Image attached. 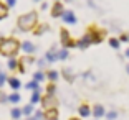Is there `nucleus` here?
<instances>
[{
	"label": "nucleus",
	"mask_w": 129,
	"mask_h": 120,
	"mask_svg": "<svg viewBox=\"0 0 129 120\" xmlns=\"http://www.w3.org/2000/svg\"><path fill=\"white\" fill-rule=\"evenodd\" d=\"M60 38H61V45H63V48H76L78 46V40H73L71 35H70L68 30H61L60 31Z\"/></svg>",
	"instance_id": "nucleus-4"
},
{
	"label": "nucleus",
	"mask_w": 129,
	"mask_h": 120,
	"mask_svg": "<svg viewBox=\"0 0 129 120\" xmlns=\"http://www.w3.org/2000/svg\"><path fill=\"white\" fill-rule=\"evenodd\" d=\"M20 51V41L17 38H4V41L0 43V54L5 58H15Z\"/></svg>",
	"instance_id": "nucleus-1"
},
{
	"label": "nucleus",
	"mask_w": 129,
	"mask_h": 120,
	"mask_svg": "<svg viewBox=\"0 0 129 120\" xmlns=\"http://www.w3.org/2000/svg\"><path fill=\"white\" fill-rule=\"evenodd\" d=\"M42 10H48V4H46V2L42 4Z\"/></svg>",
	"instance_id": "nucleus-36"
},
{
	"label": "nucleus",
	"mask_w": 129,
	"mask_h": 120,
	"mask_svg": "<svg viewBox=\"0 0 129 120\" xmlns=\"http://www.w3.org/2000/svg\"><path fill=\"white\" fill-rule=\"evenodd\" d=\"M45 118H46V120H53V118H58V110H56V107H51V109H46V112H45Z\"/></svg>",
	"instance_id": "nucleus-15"
},
{
	"label": "nucleus",
	"mask_w": 129,
	"mask_h": 120,
	"mask_svg": "<svg viewBox=\"0 0 129 120\" xmlns=\"http://www.w3.org/2000/svg\"><path fill=\"white\" fill-rule=\"evenodd\" d=\"M7 79H8V77H7V74H5L4 71H0V87H2L5 82H7Z\"/></svg>",
	"instance_id": "nucleus-29"
},
{
	"label": "nucleus",
	"mask_w": 129,
	"mask_h": 120,
	"mask_svg": "<svg viewBox=\"0 0 129 120\" xmlns=\"http://www.w3.org/2000/svg\"><path fill=\"white\" fill-rule=\"evenodd\" d=\"M10 115H12V118H13V120H20V117L23 115V113H22V109H18V107H13V109L10 110Z\"/></svg>",
	"instance_id": "nucleus-20"
},
{
	"label": "nucleus",
	"mask_w": 129,
	"mask_h": 120,
	"mask_svg": "<svg viewBox=\"0 0 129 120\" xmlns=\"http://www.w3.org/2000/svg\"><path fill=\"white\" fill-rule=\"evenodd\" d=\"M109 46L114 49H119V46H121V40L119 38H111L109 40Z\"/></svg>",
	"instance_id": "nucleus-26"
},
{
	"label": "nucleus",
	"mask_w": 129,
	"mask_h": 120,
	"mask_svg": "<svg viewBox=\"0 0 129 120\" xmlns=\"http://www.w3.org/2000/svg\"><path fill=\"white\" fill-rule=\"evenodd\" d=\"M7 68L10 69V71H15V69H18V61H17L15 58H8V61H7Z\"/></svg>",
	"instance_id": "nucleus-19"
},
{
	"label": "nucleus",
	"mask_w": 129,
	"mask_h": 120,
	"mask_svg": "<svg viewBox=\"0 0 129 120\" xmlns=\"http://www.w3.org/2000/svg\"><path fill=\"white\" fill-rule=\"evenodd\" d=\"M45 63H46L45 59H38V61H37V64H38V69H42L43 66H45Z\"/></svg>",
	"instance_id": "nucleus-35"
},
{
	"label": "nucleus",
	"mask_w": 129,
	"mask_h": 120,
	"mask_svg": "<svg viewBox=\"0 0 129 120\" xmlns=\"http://www.w3.org/2000/svg\"><path fill=\"white\" fill-rule=\"evenodd\" d=\"M7 17H8V7H7V4H4V2L0 0V22L5 20Z\"/></svg>",
	"instance_id": "nucleus-18"
},
{
	"label": "nucleus",
	"mask_w": 129,
	"mask_h": 120,
	"mask_svg": "<svg viewBox=\"0 0 129 120\" xmlns=\"http://www.w3.org/2000/svg\"><path fill=\"white\" fill-rule=\"evenodd\" d=\"M17 5V0H7V7L10 8V7H15Z\"/></svg>",
	"instance_id": "nucleus-34"
},
{
	"label": "nucleus",
	"mask_w": 129,
	"mask_h": 120,
	"mask_svg": "<svg viewBox=\"0 0 129 120\" xmlns=\"http://www.w3.org/2000/svg\"><path fill=\"white\" fill-rule=\"evenodd\" d=\"M104 107H103V105H99V104H96L94 107H93V115L96 117V118H103V117H104Z\"/></svg>",
	"instance_id": "nucleus-12"
},
{
	"label": "nucleus",
	"mask_w": 129,
	"mask_h": 120,
	"mask_svg": "<svg viewBox=\"0 0 129 120\" xmlns=\"http://www.w3.org/2000/svg\"><path fill=\"white\" fill-rule=\"evenodd\" d=\"M64 13V5L61 4V2H58V0H55V4L51 5V12H50V15L53 17V18H58V17H61Z\"/></svg>",
	"instance_id": "nucleus-5"
},
{
	"label": "nucleus",
	"mask_w": 129,
	"mask_h": 120,
	"mask_svg": "<svg viewBox=\"0 0 129 120\" xmlns=\"http://www.w3.org/2000/svg\"><path fill=\"white\" fill-rule=\"evenodd\" d=\"M46 77H48L51 82H55V81H58V72L53 71V69H50V71L46 72Z\"/></svg>",
	"instance_id": "nucleus-27"
},
{
	"label": "nucleus",
	"mask_w": 129,
	"mask_h": 120,
	"mask_svg": "<svg viewBox=\"0 0 129 120\" xmlns=\"http://www.w3.org/2000/svg\"><path fill=\"white\" fill-rule=\"evenodd\" d=\"M27 120H38V118H35V117H28Z\"/></svg>",
	"instance_id": "nucleus-38"
},
{
	"label": "nucleus",
	"mask_w": 129,
	"mask_h": 120,
	"mask_svg": "<svg viewBox=\"0 0 129 120\" xmlns=\"http://www.w3.org/2000/svg\"><path fill=\"white\" fill-rule=\"evenodd\" d=\"M45 61L46 63H55V61H58V49H56V46H51V48L46 51Z\"/></svg>",
	"instance_id": "nucleus-8"
},
{
	"label": "nucleus",
	"mask_w": 129,
	"mask_h": 120,
	"mask_svg": "<svg viewBox=\"0 0 129 120\" xmlns=\"http://www.w3.org/2000/svg\"><path fill=\"white\" fill-rule=\"evenodd\" d=\"M37 23H38V13L37 12L23 13V15H20L18 20H17V26H18L20 31H33Z\"/></svg>",
	"instance_id": "nucleus-2"
},
{
	"label": "nucleus",
	"mask_w": 129,
	"mask_h": 120,
	"mask_svg": "<svg viewBox=\"0 0 129 120\" xmlns=\"http://www.w3.org/2000/svg\"><path fill=\"white\" fill-rule=\"evenodd\" d=\"M7 82H8V86H10L13 90H18L20 87H22L20 79H17V77H8V79H7Z\"/></svg>",
	"instance_id": "nucleus-14"
},
{
	"label": "nucleus",
	"mask_w": 129,
	"mask_h": 120,
	"mask_svg": "<svg viewBox=\"0 0 129 120\" xmlns=\"http://www.w3.org/2000/svg\"><path fill=\"white\" fill-rule=\"evenodd\" d=\"M42 105L45 109H51V107H56V100H55L53 94H46L42 97Z\"/></svg>",
	"instance_id": "nucleus-7"
},
{
	"label": "nucleus",
	"mask_w": 129,
	"mask_h": 120,
	"mask_svg": "<svg viewBox=\"0 0 129 120\" xmlns=\"http://www.w3.org/2000/svg\"><path fill=\"white\" fill-rule=\"evenodd\" d=\"M68 56H70L68 48H61V49H58V59L64 61V59H68Z\"/></svg>",
	"instance_id": "nucleus-22"
},
{
	"label": "nucleus",
	"mask_w": 129,
	"mask_h": 120,
	"mask_svg": "<svg viewBox=\"0 0 129 120\" xmlns=\"http://www.w3.org/2000/svg\"><path fill=\"white\" fill-rule=\"evenodd\" d=\"M33 79H35V81H38V82H42V81H45V79H46V74L43 71H40V69H38V71H35Z\"/></svg>",
	"instance_id": "nucleus-23"
},
{
	"label": "nucleus",
	"mask_w": 129,
	"mask_h": 120,
	"mask_svg": "<svg viewBox=\"0 0 129 120\" xmlns=\"http://www.w3.org/2000/svg\"><path fill=\"white\" fill-rule=\"evenodd\" d=\"M89 45H91V40H89V36H88V33H86L84 36H81L80 40H78V46H76V48H80V49H86Z\"/></svg>",
	"instance_id": "nucleus-10"
},
{
	"label": "nucleus",
	"mask_w": 129,
	"mask_h": 120,
	"mask_svg": "<svg viewBox=\"0 0 129 120\" xmlns=\"http://www.w3.org/2000/svg\"><path fill=\"white\" fill-rule=\"evenodd\" d=\"M33 2H37V4H38V2H42V0H33Z\"/></svg>",
	"instance_id": "nucleus-43"
},
{
	"label": "nucleus",
	"mask_w": 129,
	"mask_h": 120,
	"mask_svg": "<svg viewBox=\"0 0 129 120\" xmlns=\"http://www.w3.org/2000/svg\"><path fill=\"white\" fill-rule=\"evenodd\" d=\"M106 31L104 30H98L96 26H89V30H88V36L91 40V45H99L103 41V38H104Z\"/></svg>",
	"instance_id": "nucleus-3"
},
{
	"label": "nucleus",
	"mask_w": 129,
	"mask_h": 120,
	"mask_svg": "<svg viewBox=\"0 0 129 120\" xmlns=\"http://www.w3.org/2000/svg\"><path fill=\"white\" fill-rule=\"evenodd\" d=\"M30 102L31 104H38V102H42V87H38L31 92V97H30Z\"/></svg>",
	"instance_id": "nucleus-11"
},
{
	"label": "nucleus",
	"mask_w": 129,
	"mask_h": 120,
	"mask_svg": "<svg viewBox=\"0 0 129 120\" xmlns=\"http://www.w3.org/2000/svg\"><path fill=\"white\" fill-rule=\"evenodd\" d=\"M20 48L25 51V54H33V53L37 51V46H35L31 41H22L20 43Z\"/></svg>",
	"instance_id": "nucleus-9"
},
{
	"label": "nucleus",
	"mask_w": 129,
	"mask_h": 120,
	"mask_svg": "<svg viewBox=\"0 0 129 120\" xmlns=\"http://www.w3.org/2000/svg\"><path fill=\"white\" fill-rule=\"evenodd\" d=\"M22 113H23L25 117L31 115V113H33V104H28V105H25V107L22 109Z\"/></svg>",
	"instance_id": "nucleus-24"
},
{
	"label": "nucleus",
	"mask_w": 129,
	"mask_h": 120,
	"mask_svg": "<svg viewBox=\"0 0 129 120\" xmlns=\"http://www.w3.org/2000/svg\"><path fill=\"white\" fill-rule=\"evenodd\" d=\"M61 18H63V22L66 23V25H76V23H78V18H76V15L71 10H64V13L61 15Z\"/></svg>",
	"instance_id": "nucleus-6"
},
{
	"label": "nucleus",
	"mask_w": 129,
	"mask_h": 120,
	"mask_svg": "<svg viewBox=\"0 0 129 120\" xmlns=\"http://www.w3.org/2000/svg\"><path fill=\"white\" fill-rule=\"evenodd\" d=\"M124 56H126V58H127V59H129V48L126 49V53H124Z\"/></svg>",
	"instance_id": "nucleus-37"
},
{
	"label": "nucleus",
	"mask_w": 129,
	"mask_h": 120,
	"mask_svg": "<svg viewBox=\"0 0 129 120\" xmlns=\"http://www.w3.org/2000/svg\"><path fill=\"white\" fill-rule=\"evenodd\" d=\"M35 118H38V120H42L43 118V117H45V113H43V112H40V110H37V112H35Z\"/></svg>",
	"instance_id": "nucleus-31"
},
{
	"label": "nucleus",
	"mask_w": 129,
	"mask_h": 120,
	"mask_svg": "<svg viewBox=\"0 0 129 120\" xmlns=\"http://www.w3.org/2000/svg\"><path fill=\"white\" fill-rule=\"evenodd\" d=\"M126 71H127V74H129V64H127V66H126Z\"/></svg>",
	"instance_id": "nucleus-39"
},
{
	"label": "nucleus",
	"mask_w": 129,
	"mask_h": 120,
	"mask_svg": "<svg viewBox=\"0 0 129 120\" xmlns=\"http://www.w3.org/2000/svg\"><path fill=\"white\" fill-rule=\"evenodd\" d=\"M2 41H4V38H2V36H0V43H2Z\"/></svg>",
	"instance_id": "nucleus-42"
},
{
	"label": "nucleus",
	"mask_w": 129,
	"mask_h": 120,
	"mask_svg": "<svg viewBox=\"0 0 129 120\" xmlns=\"http://www.w3.org/2000/svg\"><path fill=\"white\" fill-rule=\"evenodd\" d=\"M20 99H22V97H20V94L17 92V90H13V92L8 95V102H12V104H18Z\"/></svg>",
	"instance_id": "nucleus-21"
},
{
	"label": "nucleus",
	"mask_w": 129,
	"mask_h": 120,
	"mask_svg": "<svg viewBox=\"0 0 129 120\" xmlns=\"http://www.w3.org/2000/svg\"><path fill=\"white\" fill-rule=\"evenodd\" d=\"M53 120H58V118H53Z\"/></svg>",
	"instance_id": "nucleus-44"
},
{
	"label": "nucleus",
	"mask_w": 129,
	"mask_h": 120,
	"mask_svg": "<svg viewBox=\"0 0 129 120\" xmlns=\"http://www.w3.org/2000/svg\"><path fill=\"white\" fill-rule=\"evenodd\" d=\"M5 102H8V95H5L2 90H0V104H5Z\"/></svg>",
	"instance_id": "nucleus-30"
},
{
	"label": "nucleus",
	"mask_w": 129,
	"mask_h": 120,
	"mask_svg": "<svg viewBox=\"0 0 129 120\" xmlns=\"http://www.w3.org/2000/svg\"><path fill=\"white\" fill-rule=\"evenodd\" d=\"M116 117H118V113L114 112V110H111V112L108 113V118H109V120H114V118H116Z\"/></svg>",
	"instance_id": "nucleus-32"
},
{
	"label": "nucleus",
	"mask_w": 129,
	"mask_h": 120,
	"mask_svg": "<svg viewBox=\"0 0 129 120\" xmlns=\"http://www.w3.org/2000/svg\"><path fill=\"white\" fill-rule=\"evenodd\" d=\"M46 31H50V26L48 25H38V26H35L33 35H35V36H42L43 33H46Z\"/></svg>",
	"instance_id": "nucleus-13"
},
{
	"label": "nucleus",
	"mask_w": 129,
	"mask_h": 120,
	"mask_svg": "<svg viewBox=\"0 0 129 120\" xmlns=\"http://www.w3.org/2000/svg\"><path fill=\"white\" fill-rule=\"evenodd\" d=\"M119 40H121V41H124V43H129V35H121V38H119Z\"/></svg>",
	"instance_id": "nucleus-33"
},
{
	"label": "nucleus",
	"mask_w": 129,
	"mask_h": 120,
	"mask_svg": "<svg viewBox=\"0 0 129 120\" xmlns=\"http://www.w3.org/2000/svg\"><path fill=\"white\" fill-rule=\"evenodd\" d=\"M55 90H56L55 82H51V84H48V86H46V94H53L55 95Z\"/></svg>",
	"instance_id": "nucleus-28"
},
{
	"label": "nucleus",
	"mask_w": 129,
	"mask_h": 120,
	"mask_svg": "<svg viewBox=\"0 0 129 120\" xmlns=\"http://www.w3.org/2000/svg\"><path fill=\"white\" fill-rule=\"evenodd\" d=\"M70 120H80V118H76V117H73V118H70Z\"/></svg>",
	"instance_id": "nucleus-40"
},
{
	"label": "nucleus",
	"mask_w": 129,
	"mask_h": 120,
	"mask_svg": "<svg viewBox=\"0 0 129 120\" xmlns=\"http://www.w3.org/2000/svg\"><path fill=\"white\" fill-rule=\"evenodd\" d=\"M78 113H80L81 117H89V115H91V109H89V105H86V104L80 105V107H78Z\"/></svg>",
	"instance_id": "nucleus-16"
},
{
	"label": "nucleus",
	"mask_w": 129,
	"mask_h": 120,
	"mask_svg": "<svg viewBox=\"0 0 129 120\" xmlns=\"http://www.w3.org/2000/svg\"><path fill=\"white\" fill-rule=\"evenodd\" d=\"M40 87V82L38 81H31V82H28V84H25V89H28V90H35V89H38Z\"/></svg>",
	"instance_id": "nucleus-25"
},
{
	"label": "nucleus",
	"mask_w": 129,
	"mask_h": 120,
	"mask_svg": "<svg viewBox=\"0 0 129 120\" xmlns=\"http://www.w3.org/2000/svg\"><path fill=\"white\" fill-rule=\"evenodd\" d=\"M64 2H66V4H70V2H73V0H64Z\"/></svg>",
	"instance_id": "nucleus-41"
},
{
	"label": "nucleus",
	"mask_w": 129,
	"mask_h": 120,
	"mask_svg": "<svg viewBox=\"0 0 129 120\" xmlns=\"http://www.w3.org/2000/svg\"><path fill=\"white\" fill-rule=\"evenodd\" d=\"M63 76L68 82H73V81H75V72H73L71 68H63Z\"/></svg>",
	"instance_id": "nucleus-17"
}]
</instances>
